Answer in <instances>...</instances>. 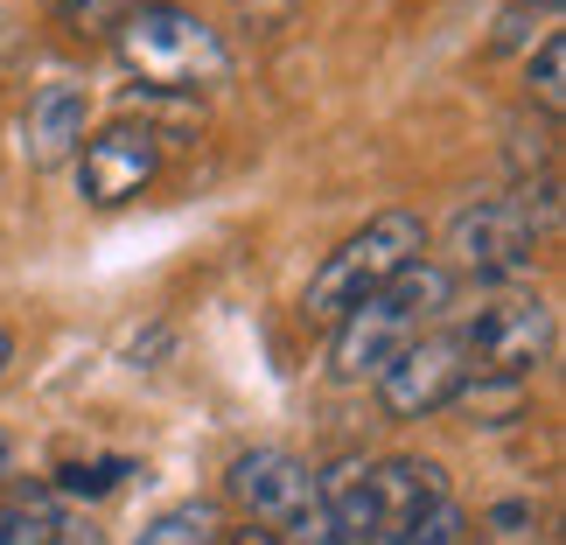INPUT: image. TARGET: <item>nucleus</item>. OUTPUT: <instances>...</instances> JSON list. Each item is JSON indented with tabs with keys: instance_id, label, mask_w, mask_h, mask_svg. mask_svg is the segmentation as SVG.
Here are the masks:
<instances>
[{
	"instance_id": "11",
	"label": "nucleus",
	"mask_w": 566,
	"mask_h": 545,
	"mask_svg": "<svg viewBox=\"0 0 566 545\" xmlns=\"http://www.w3.org/2000/svg\"><path fill=\"white\" fill-rule=\"evenodd\" d=\"M538 532H546V517H538L532 496H504V504H490L475 517L469 545H538Z\"/></svg>"
},
{
	"instance_id": "10",
	"label": "nucleus",
	"mask_w": 566,
	"mask_h": 545,
	"mask_svg": "<svg viewBox=\"0 0 566 545\" xmlns=\"http://www.w3.org/2000/svg\"><path fill=\"white\" fill-rule=\"evenodd\" d=\"M448 496V475L441 462H412V454H391V462H371V504H378V525L406 532L427 504Z\"/></svg>"
},
{
	"instance_id": "14",
	"label": "nucleus",
	"mask_w": 566,
	"mask_h": 545,
	"mask_svg": "<svg viewBox=\"0 0 566 545\" xmlns=\"http://www.w3.org/2000/svg\"><path fill=\"white\" fill-rule=\"evenodd\" d=\"M126 475H134V462H126V454H98V462H71L56 475V490L63 496H113Z\"/></svg>"
},
{
	"instance_id": "3",
	"label": "nucleus",
	"mask_w": 566,
	"mask_h": 545,
	"mask_svg": "<svg viewBox=\"0 0 566 545\" xmlns=\"http://www.w3.org/2000/svg\"><path fill=\"white\" fill-rule=\"evenodd\" d=\"M427 252V224L412 210H378L364 231H350L343 245L315 266L308 294H301V308H308L315 322H343L357 308L364 294H378L385 280H399L412 259Z\"/></svg>"
},
{
	"instance_id": "1",
	"label": "nucleus",
	"mask_w": 566,
	"mask_h": 545,
	"mask_svg": "<svg viewBox=\"0 0 566 545\" xmlns=\"http://www.w3.org/2000/svg\"><path fill=\"white\" fill-rule=\"evenodd\" d=\"M454 301V273L441 259H412L399 280H385L378 294H364L350 315L336 322V343H329V370L343 385L357 378H378V370L406 350L412 336H427L433 315H448Z\"/></svg>"
},
{
	"instance_id": "2",
	"label": "nucleus",
	"mask_w": 566,
	"mask_h": 545,
	"mask_svg": "<svg viewBox=\"0 0 566 545\" xmlns=\"http://www.w3.org/2000/svg\"><path fill=\"white\" fill-rule=\"evenodd\" d=\"M113 42H119V63L147 92H217V84L231 77L224 35H217L203 14L176 8V0H140V8H126Z\"/></svg>"
},
{
	"instance_id": "15",
	"label": "nucleus",
	"mask_w": 566,
	"mask_h": 545,
	"mask_svg": "<svg viewBox=\"0 0 566 545\" xmlns=\"http://www.w3.org/2000/svg\"><path fill=\"white\" fill-rule=\"evenodd\" d=\"M56 21L71 35H113L126 21V0H56Z\"/></svg>"
},
{
	"instance_id": "17",
	"label": "nucleus",
	"mask_w": 566,
	"mask_h": 545,
	"mask_svg": "<svg viewBox=\"0 0 566 545\" xmlns=\"http://www.w3.org/2000/svg\"><path fill=\"white\" fill-rule=\"evenodd\" d=\"M8 364H14V336H8V329H0V370H8Z\"/></svg>"
},
{
	"instance_id": "12",
	"label": "nucleus",
	"mask_w": 566,
	"mask_h": 545,
	"mask_svg": "<svg viewBox=\"0 0 566 545\" xmlns=\"http://www.w3.org/2000/svg\"><path fill=\"white\" fill-rule=\"evenodd\" d=\"M217 538H224L217 504H176V511H161L134 545H217Z\"/></svg>"
},
{
	"instance_id": "18",
	"label": "nucleus",
	"mask_w": 566,
	"mask_h": 545,
	"mask_svg": "<svg viewBox=\"0 0 566 545\" xmlns=\"http://www.w3.org/2000/svg\"><path fill=\"white\" fill-rule=\"evenodd\" d=\"M8 454H14V441H8V427H0V469H8Z\"/></svg>"
},
{
	"instance_id": "5",
	"label": "nucleus",
	"mask_w": 566,
	"mask_h": 545,
	"mask_svg": "<svg viewBox=\"0 0 566 545\" xmlns=\"http://www.w3.org/2000/svg\"><path fill=\"white\" fill-rule=\"evenodd\" d=\"M538 259V238L532 224L517 217L511 203H462L448 224V273H469V280H490V287H511L525 280Z\"/></svg>"
},
{
	"instance_id": "4",
	"label": "nucleus",
	"mask_w": 566,
	"mask_h": 545,
	"mask_svg": "<svg viewBox=\"0 0 566 545\" xmlns=\"http://www.w3.org/2000/svg\"><path fill=\"white\" fill-rule=\"evenodd\" d=\"M462 350H469V378H517L525 385L538 364L553 357V301L538 294H504L490 308H475V322H462Z\"/></svg>"
},
{
	"instance_id": "13",
	"label": "nucleus",
	"mask_w": 566,
	"mask_h": 545,
	"mask_svg": "<svg viewBox=\"0 0 566 545\" xmlns=\"http://www.w3.org/2000/svg\"><path fill=\"white\" fill-rule=\"evenodd\" d=\"M532 98H538V113H546V119L566 113V35L559 29L538 42V56H532Z\"/></svg>"
},
{
	"instance_id": "8",
	"label": "nucleus",
	"mask_w": 566,
	"mask_h": 545,
	"mask_svg": "<svg viewBox=\"0 0 566 545\" xmlns=\"http://www.w3.org/2000/svg\"><path fill=\"white\" fill-rule=\"evenodd\" d=\"M224 490L252 511V525H266V532H287L315 511V469L287 448H245L231 462Z\"/></svg>"
},
{
	"instance_id": "7",
	"label": "nucleus",
	"mask_w": 566,
	"mask_h": 545,
	"mask_svg": "<svg viewBox=\"0 0 566 545\" xmlns=\"http://www.w3.org/2000/svg\"><path fill=\"white\" fill-rule=\"evenodd\" d=\"M155 176H161V134L155 126L113 119L105 134H92L77 147V189H84V203H98V210H119V203H134V196H147Z\"/></svg>"
},
{
	"instance_id": "16",
	"label": "nucleus",
	"mask_w": 566,
	"mask_h": 545,
	"mask_svg": "<svg viewBox=\"0 0 566 545\" xmlns=\"http://www.w3.org/2000/svg\"><path fill=\"white\" fill-rule=\"evenodd\" d=\"M231 545H280V532H266V525H245V532H231Z\"/></svg>"
},
{
	"instance_id": "6",
	"label": "nucleus",
	"mask_w": 566,
	"mask_h": 545,
	"mask_svg": "<svg viewBox=\"0 0 566 545\" xmlns=\"http://www.w3.org/2000/svg\"><path fill=\"white\" fill-rule=\"evenodd\" d=\"M469 385V350L454 329H427L412 336L399 357L378 370V406L391 420H427V412H441L454 391Z\"/></svg>"
},
{
	"instance_id": "9",
	"label": "nucleus",
	"mask_w": 566,
	"mask_h": 545,
	"mask_svg": "<svg viewBox=\"0 0 566 545\" xmlns=\"http://www.w3.org/2000/svg\"><path fill=\"white\" fill-rule=\"evenodd\" d=\"M84 119H92V92L71 77H56V84H42L35 105H29V168H56V161H71L77 147H84Z\"/></svg>"
}]
</instances>
